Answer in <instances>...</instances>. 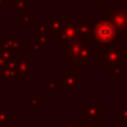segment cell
I'll return each instance as SVG.
<instances>
[{"mask_svg":"<svg viewBox=\"0 0 127 127\" xmlns=\"http://www.w3.org/2000/svg\"><path fill=\"white\" fill-rule=\"evenodd\" d=\"M62 59L66 60L68 70L85 71L92 64V37H83L78 34L71 41L62 42Z\"/></svg>","mask_w":127,"mask_h":127,"instance_id":"1","label":"cell"},{"mask_svg":"<svg viewBox=\"0 0 127 127\" xmlns=\"http://www.w3.org/2000/svg\"><path fill=\"white\" fill-rule=\"evenodd\" d=\"M92 59H97L98 66H102L105 68V71H109L113 67L122 66V62L126 59L124 52L122 48H119L118 45L113 47H92Z\"/></svg>","mask_w":127,"mask_h":127,"instance_id":"2","label":"cell"},{"mask_svg":"<svg viewBox=\"0 0 127 127\" xmlns=\"http://www.w3.org/2000/svg\"><path fill=\"white\" fill-rule=\"evenodd\" d=\"M92 38L100 45V47H113L118 45V32L111 19L102 17L93 25V33Z\"/></svg>","mask_w":127,"mask_h":127,"instance_id":"3","label":"cell"},{"mask_svg":"<svg viewBox=\"0 0 127 127\" xmlns=\"http://www.w3.org/2000/svg\"><path fill=\"white\" fill-rule=\"evenodd\" d=\"M104 18L111 19L118 32V42H127V6L123 3H111L109 8L104 10Z\"/></svg>","mask_w":127,"mask_h":127,"instance_id":"4","label":"cell"},{"mask_svg":"<svg viewBox=\"0 0 127 127\" xmlns=\"http://www.w3.org/2000/svg\"><path fill=\"white\" fill-rule=\"evenodd\" d=\"M8 66L15 70L18 78H28L32 72L36 71V67L29 63V55L25 52L14 56V59L8 63Z\"/></svg>","mask_w":127,"mask_h":127,"instance_id":"5","label":"cell"},{"mask_svg":"<svg viewBox=\"0 0 127 127\" xmlns=\"http://www.w3.org/2000/svg\"><path fill=\"white\" fill-rule=\"evenodd\" d=\"M79 115L86 116V127H90L93 122H104V104H86L79 109Z\"/></svg>","mask_w":127,"mask_h":127,"instance_id":"6","label":"cell"},{"mask_svg":"<svg viewBox=\"0 0 127 127\" xmlns=\"http://www.w3.org/2000/svg\"><path fill=\"white\" fill-rule=\"evenodd\" d=\"M70 22H74L72 17H49L48 18V34L55 37L59 34Z\"/></svg>","mask_w":127,"mask_h":127,"instance_id":"7","label":"cell"},{"mask_svg":"<svg viewBox=\"0 0 127 127\" xmlns=\"http://www.w3.org/2000/svg\"><path fill=\"white\" fill-rule=\"evenodd\" d=\"M59 79L64 89H72V90L79 89V72L74 71V70H67V71L62 72Z\"/></svg>","mask_w":127,"mask_h":127,"instance_id":"8","label":"cell"},{"mask_svg":"<svg viewBox=\"0 0 127 127\" xmlns=\"http://www.w3.org/2000/svg\"><path fill=\"white\" fill-rule=\"evenodd\" d=\"M0 44L3 45L7 51H10L14 56L23 53L22 44H21V41L18 40V37L15 36V34H7L3 41H0Z\"/></svg>","mask_w":127,"mask_h":127,"instance_id":"9","label":"cell"},{"mask_svg":"<svg viewBox=\"0 0 127 127\" xmlns=\"http://www.w3.org/2000/svg\"><path fill=\"white\" fill-rule=\"evenodd\" d=\"M78 36L77 33V28H75V23L74 22H70L63 30L60 32L59 34L55 36V40L56 41H60V42H67V41H71L72 38Z\"/></svg>","mask_w":127,"mask_h":127,"instance_id":"10","label":"cell"},{"mask_svg":"<svg viewBox=\"0 0 127 127\" xmlns=\"http://www.w3.org/2000/svg\"><path fill=\"white\" fill-rule=\"evenodd\" d=\"M17 21L19 23H22V26L25 29H28V28H30V26H33V23H36L37 18L34 17V15H30L29 11L26 10V11H19L18 12Z\"/></svg>","mask_w":127,"mask_h":127,"instance_id":"11","label":"cell"},{"mask_svg":"<svg viewBox=\"0 0 127 127\" xmlns=\"http://www.w3.org/2000/svg\"><path fill=\"white\" fill-rule=\"evenodd\" d=\"M0 74H1V77H3V81L7 83V85H10V83H12V85H15L17 83V72H15L14 68H11L10 66H7L4 70H1L0 71Z\"/></svg>","mask_w":127,"mask_h":127,"instance_id":"12","label":"cell"},{"mask_svg":"<svg viewBox=\"0 0 127 127\" xmlns=\"http://www.w3.org/2000/svg\"><path fill=\"white\" fill-rule=\"evenodd\" d=\"M75 28H77V33L79 36L83 37H92V33H93V25L89 22H79L75 23Z\"/></svg>","mask_w":127,"mask_h":127,"instance_id":"13","label":"cell"},{"mask_svg":"<svg viewBox=\"0 0 127 127\" xmlns=\"http://www.w3.org/2000/svg\"><path fill=\"white\" fill-rule=\"evenodd\" d=\"M116 120L120 122L123 127H127V104H123L116 111Z\"/></svg>","mask_w":127,"mask_h":127,"instance_id":"14","label":"cell"},{"mask_svg":"<svg viewBox=\"0 0 127 127\" xmlns=\"http://www.w3.org/2000/svg\"><path fill=\"white\" fill-rule=\"evenodd\" d=\"M29 1L30 0H11L10 1V6H11L12 10H15L17 12L19 11H26L28 10V6H29Z\"/></svg>","mask_w":127,"mask_h":127,"instance_id":"15","label":"cell"},{"mask_svg":"<svg viewBox=\"0 0 127 127\" xmlns=\"http://www.w3.org/2000/svg\"><path fill=\"white\" fill-rule=\"evenodd\" d=\"M0 127H10V109H0Z\"/></svg>","mask_w":127,"mask_h":127,"instance_id":"16","label":"cell"},{"mask_svg":"<svg viewBox=\"0 0 127 127\" xmlns=\"http://www.w3.org/2000/svg\"><path fill=\"white\" fill-rule=\"evenodd\" d=\"M41 49H42V47L36 41V40H32V41L29 42V51H30V53H40Z\"/></svg>","mask_w":127,"mask_h":127,"instance_id":"17","label":"cell"},{"mask_svg":"<svg viewBox=\"0 0 127 127\" xmlns=\"http://www.w3.org/2000/svg\"><path fill=\"white\" fill-rule=\"evenodd\" d=\"M36 36H48V26L44 23L36 25Z\"/></svg>","mask_w":127,"mask_h":127,"instance_id":"18","label":"cell"},{"mask_svg":"<svg viewBox=\"0 0 127 127\" xmlns=\"http://www.w3.org/2000/svg\"><path fill=\"white\" fill-rule=\"evenodd\" d=\"M48 86H49L51 90H62V89H64L62 82H60V79H51Z\"/></svg>","mask_w":127,"mask_h":127,"instance_id":"19","label":"cell"},{"mask_svg":"<svg viewBox=\"0 0 127 127\" xmlns=\"http://www.w3.org/2000/svg\"><path fill=\"white\" fill-rule=\"evenodd\" d=\"M41 97H38V96H34V97H30V107L32 108H37V109H40L41 108Z\"/></svg>","mask_w":127,"mask_h":127,"instance_id":"20","label":"cell"},{"mask_svg":"<svg viewBox=\"0 0 127 127\" xmlns=\"http://www.w3.org/2000/svg\"><path fill=\"white\" fill-rule=\"evenodd\" d=\"M109 75L112 78H118V77H120L122 75V66H119V67H113L112 70H109Z\"/></svg>","mask_w":127,"mask_h":127,"instance_id":"21","label":"cell"},{"mask_svg":"<svg viewBox=\"0 0 127 127\" xmlns=\"http://www.w3.org/2000/svg\"><path fill=\"white\" fill-rule=\"evenodd\" d=\"M36 41L38 42L40 45H41L42 48L44 47H48V36H37V38H36Z\"/></svg>","mask_w":127,"mask_h":127,"instance_id":"22","label":"cell"},{"mask_svg":"<svg viewBox=\"0 0 127 127\" xmlns=\"http://www.w3.org/2000/svg\"><path fill=\"white\" fill-rule=\"evenodd\" d=\"M94 4H97L100 10H104V7L107 4H111V0H94Z\"/></svg>","mask_w":127,"mask_h":127,"instance_id":"23","label":"cell"},{"mask_svg":"<svg viewBox=\"0 0 127 127\" xmlns=\"http://www.w3.org/2000/svg\"><path fill=\"white\" fill-rule=\"evenodd\" d=\"M7 66H8V63H7V60H6V59H4L1 55H0V71H1V70H4Z\"/></svg>","mask_w":127,"mask_h":127,"instance_id":"24","label":"cell"},{"mask_svg":"<svg viewBox=\"0 0 127 127\" xmlns=\"http://www.w3.org/2000/svg\"><path fill=\"white\" fill-rule=\"evenodd\" d=\"M60 127H79V123L78 122H74V123H66V122H63L60 124Z\"/></svg>","mask_w":127,"mask_h":127,"instance_id":"25","label":"cell"},{"mask_svg":"<svg viewBox=\"0 0 127 127\" xmlns=\"http://www.w3.org/2000/svg\"><path fill=\"white\" fill-rule=\"evenodd\" d=\"M6 8V0H0V11H3Z\"/></svg>","mask_w":127,"mask_h":127,"instance_id":"26","label":"cell"},{"mask_svg":"<svg viewBox=\"0 0 127 127\" xmlns=\"http://www.w3.org/2000/svg\"><path fill=\"white\" fill-rule=\"evenodd\" d=\"M37 1H38L40 4H47L48 3V0H37Z\"/></svg>","mask_w":127,"mask_h":127,"instance_id":"27","label":"cell"},{"mask_svg":"<svg viewBox=\"0 0 127 127\" xmlns=\"http://www.w3.org/2000/svg\"><path fill=\"white\" fill-rule=\"evenodd\" d=\"M85 3H86V4H93L94 0H85Z\"/></svg>","mask_w":127,"mask_h":127,"instance_id":"28","label":"cell"},{"mask_svg":"<svg viewBox=\"0 0 127 127\" xmlns=\"http://www.w3.org/2000/svg\"><path fill=\"white\" fill-rule=\"evenodd\" d=\"M72 1H74L75 4H78V3H79V0H72Z\"/></svg>","mask_w":127,"mask_h":127,"instance_id":"29","label":"cell"},{"mask_svg":"<svg viewBox=\"0 0 127 127\" xmlns=\"http://www.w3.org/2000/svg\"><path fill=\"white\" fill-rule=\"evenodd\" d=\"M123 4H126V6H127V0H123Z\"/></svg>","mask_w":127,"mask_h":127,"instance_id":"30","label":"cell"},{"mask_svg":"<svg viewBox=\"0 0 127 127\" xmlns=\"http://www.w3.org/2000/svg\"><path fill=\"white\" fill-rule=\"evenodd\" d=\"M90 127H92V126H90Z\"/></svg>","mask_w":127,"mask_h":127,"instance_id":"31","label":"cell"}]
</instances>
